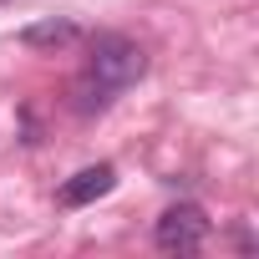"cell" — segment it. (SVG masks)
<instances>
[{
	"label": "cell",
	"mask_w": 259,
	"mask_h": 259,
	"mask_svg": "<svg viewBox=\"0 0 259 259\" xmlns=\"http://www.w3.org/2000/svg\"><path fill=\"white\" fill-rule=\"evenodd\" d=\"M153 239H158V249H168V254H193V249L208 239V219H203L198 203H173V208L158 219Z\"/></svg>",
	"instance_id": "7a4b0ae2"
},
{
	"label": "cell",
	"mask_w": 259,
	"mask_h": 259,
	"mask_svg": "<svg viewBox=\"0 0 259 259\" xmlns=\"http://www.w3.org/2000/svg\"><path fill=\"white\" fill-rule=\"evenodd\" d=\"M148 71V51L127 36H97L92 41V56H87V71L76 76V112H102L117 92H127L138 76Z\"/></svg>",
	"instance_id": "6da1fadb"
},
{
	"label": "cell",
	"mask_w": 259,
	"mask_h": 259,
	"mask_svg": "<svg viewBox=\"0 0 259 259\" xmlns=\"http://www.w3.org/2000/svg\"><path fill=\"white\" fill-rule=\"evenodd\" d=\"M112 183H117V168L112 163H97V168H81L76 178H66L56 198H61V208H87L102 193H112Z\"/></svg>",
	"instance_id": "3957f363"
},
{
	"label": "cell",
	"mask_w": 259,
	"mask_h": 259,
	"mask_svg": "<svg viewBox=\"0 0 259 259\" xmlns=\"http://www.w3.org/2000/svg\"><path fill=\"white\" fill-rule=\"evenodd\" d=\"M81 31L71 26V21H36V26H26L21 31V41L31 46V51H61V46H71Z\"/></svg>",
	"instance_id": "277c9868"
}]
</instances>
